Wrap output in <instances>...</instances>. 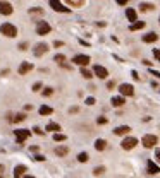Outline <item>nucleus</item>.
Wrapping results in <instances>:
<instances>
[{
  "mask_svg": "<svg viewBox=\"0 0 160 178\" xmlns=\"http://www.w3.org/2000/svg\"><path fill=\"white\" fill-rule=\"evenodd\" d=\"M0 33L4 36H7V38H16L17 36V28L14 24H10V22H4L0 26Z\"/></svg>",
  "mask_w": 160,
  "mask_h": 178,
  "instance_id": "f257e3e1",
  "label": "nucleus"
},
{
  "mask_svg": "<svg viewBox=\"0 0 160 178\" xmlns=\"http://www.w3.org/2000/svg\"><path fill=\"white\" fill-rule=\"evenodd\" d=\"M157 142H159L157 135H151V134H146V135H143V139H141V144H143L146 149L155 147V144H157Z\"/></svg>",
  "mask_w": 160,
  "mask_h": 178,
  "instance_id": "f03ea898",
  "label": "nucleus"
},
{
  "mask_svg": "<svg viewBox=\"0 0 160 178\" xmlns=\"http://www.w3.org/2000/svg\"><path fill=\"white\" fill-rule=\"evenodd\" d=\"M14 135H16V142L17 144H22L31 135V132L30 130H24V129H17V130H14Z\"/></svg>",
  "mask_w": 160,
  "mask_h": 178,
  "instance_id": "7ed1b4c3",
  "label": "nucleus"
},
{
  "mask_svg": "<svg viewBox=\"0 0 160 178\" xmlns=\"http://www.w3.org/2000/svg\"><path fill=\"white\" fill-rule=\"evenodd\" d=\"M52 31V26L47 22V21H40L38 22V26H36V33L40 34V36H45V34H48Z\"/></svg>",
  "mask_w": 160,
  "mask_h": 178,
  "instance_id": "20e7f679",
  "label": "nucleus"
},
{
  "mask_svg": "<svg viewBox=\"0 0 160 178\" xmlns=\"http://www.w3.org/2000/svg\"><path fill=\"white\" fill-rule=\"evenodd\" d=\"M93 75H97L98 79H107L109 77V70L105 69L103 65H95L93 67Z\"/></svg>",
  "mask_w": 160,
  "mask_h": 178,
  "instance_id": "39448f33",
  "label": "nucleus"
},
{
  "mask_svg": "<svg viewBox=\"0 0 160 178\" xmlns=\"http://www.w3.org/2000/svg\"><path fill=\"white\" fill-rule=\"evenodd\" d=\"M136 144H138V139H136V137H126L122 142H120L122 149H126V151H129V149L136 147Z\"/></svg>",
  "mask_w": 160,
  "mask_h": 178,
  "instance_id": "423d86ee",
  "label": "nucleus"
},
{
  "mask_svg": "<svg viewBox=\"0 0 160 178\" xmlns=\"http://www.w3.org/2000/svg\"><path fill=\"white\" fill-rule=\"evenodd\" d=\"M12 12H14V7L10 5L7 0H2V2H0V14H2V16H10Z\"/></svg>",
  "mask_w": 160,
  "mask_h": 178,
  "instance_id": "0eeeda50",
  "label": "nucleus"
},
{
  "mask_svg": "<svg viewBox=\"0 0 160 178\" xmlns=\"http://www.w3.org/2000/svg\"><path fill=\"white\" fill-rule=\"evenodd\" d=\"M72 63H76V65H79V67H86V65L90 63V57H88V55H76V57L72 58Z\"/></svg>",
  "mask_w": 160,
  "mask_h": 178,
  "instance_id": "6e6552de",
  "label": "nucleus"
},
{
  "mask_svg": "<svg viewBox=\"0 0 160 178\" xmlns=\"http://www.w3.org/2000/svg\"><path fill=\"white\" fill-rule=\"evenodd\" d=\"M119 93H120V96H133L134 94V88H133V84H120Z\"/></svg>",
  "mask_w": 160,
  "mask_h": 178,
  "instance_id": "1a4fd4ad",
  "label": "nucleus"
},
{
  "mask_svg": "<svg viewBox=\"0 0 160 178\" xmlns=\"http://www.w3.org/2000/svg\"><path fill=\"white\" fill-rule=\"evenodd\" d=\"M52 5V9L57 10V12H69V7H66V5H62L60 4V0H48Z\"/></svg>",
  "mask_w": 160,
  "mask_h": 178,
  "instance_id": "9d476101",
  "label": "nucleus"
},
{
  "mask_svg": "<svg viewBox=\"0 0 160 178\" xmlns=\"http://www.w3.org/2000/svg\"><path fill=\"white\" fill-rule=\"evenodd\" d=\"M47 51H48V45H47V43H38V45L35 46V55H36V57L45 55Z\"/></svg>",
  "mask_w": 160,
  "mask_h": 178,
  "instance_id": "9b49d317",
  "label": "nucleus"
},
{
  "mask_svg": "<svg viewBox=\"0 0 160 178\" xmlns=\"http://www.w3.org/2000/svg\"><path fill=\"white\" fill-rule=\"evenodd\" d=\"M31 69H33V63H31V62H22L19 65V74L21 75H26Z\"/></svg>",
  "mask_w": 160,
  "mask_h": 178,
  "instance_id": "f8f14e48",
  "label": "nucleus"
},
{
  "mask_svg": "<svg viewBox=\"0 0 160 178\" xmlns=\"http://www.w3.org/2000/svg\"><path fill=\"white\" fill-rule=\"evenodd\" d=\"M129 132H131L129 125H120V127H115V129H114V134H115V135H126V134H129Z\"/></svg>",
  "mask_w": 160,
  "mask_h": 178,
  "instance_id": "ddd939ff",
  "label": "nucleus"
},
{
  "mask_svg": "<svg viewBox=\"0 0 160 178\" xmlns=\"http://www.w3.org/2000/svg\"><path fill=\"white\" fill-rule=\"evenodd\" d=\"M24 173H26V166H24V164H17V166L14 168V178L24 177Z\"/></svg>",
  "mask_w": 160,
  "mask_h": 178,
  "instance_id": "4468645a",
  "label": "nucleus"
},
{
  "mask_svg": "<svg viewBox=\"0 0 160 178\" xmlns=\"http://www.w3.org/2000/svg\"><path fill=\"white\" fill-rule=\"evenodd\" d=\"M53 152L62 158V156H67V154H69V147H67V146H59V147L53 149Z\"/></svg>",
  "mask_w": 160,
  "mask_h": 178,
  "instance_id": "2eb2a0df",
  "label": "nucleus"
},
{
  "mask_svg": "<svg viewBox=\"0 0 160 178\" xmlns=\"http://www.w3.org/2000/svg\"><path fill=\"white\" fill-rule=\"evenodd\" d=\"M26 120V115L24 113H17V115H9V122H12V123H19V122H24Z\"/></svg>",
  "mask_w": 160,
  "mask_h": 178,
  "instance_id": "dca6fc26",
  "label": "nucleus"
},
{
  "mask_svg": "<svg viewBox=\"0 0 160 178\" xmlns=\"http://www.w3.org/2000/svg\"><path fill=\"white\" fill-rule=\"evenodd\" d=\"M110 103H112V106H115V108H119V106H122V105L126 103V99H124V96H114Z\"/></svg>",
  "mask_w": 160,
  "mask_h": 178,
  "instance_id": "f3484780",
  "label": "nucleus"
},
{
  "mask_svg": "<svg viewBox=\"0 0 160 178\" xmlns=\"http://www.w3.org/2000/svg\"><path fill=\"white\" fill-rule=\"evenodd\" d=\"M157 40H159V34H157V33H148V34L143 36V41H145V43H155Z\"/></svg>",
  "mask_w": 160,
  "mask_h": 178,
  "instance_id": "a211bd4d",
  "label": "nucleus"
},
{
  "mask_svg": "<svg viewBox=\"0 0 160 178\" xmlns=\"http://www.w3.org/2000/svg\"><path fill=\"white\" fill-rule=\"evenodd\" d=\"M159 171H160L159 164H157L155 161H148V173H150V175H157Z\"/></svg>",
  "mask_w": 160,
  "mask_h": 178,
  "instance_id": "6ab92c4d",
  "label": "nucleus"
},
{
  "mask_svg": "<svg viewBox=\"0 0 160 178\" xmlns=\"http://www.w3.org/2000/svg\"><path fill=\"white\" fill-rule=\"evenodd\" d=\"M126 17H128L131 22H136V21H138V14H136L134 9H128L126 10Z\"/></svg>",
  "mask_w": 160,
  "mask_h": 178,
  "instance_id": "aec40b11",
  "label": "nucleus"
},
{
  "mask_svg": "<svg viewBox=\"0 0 160 178\" xmlns=\"http://www.w3.org/2000/svg\"><path fill=\"white\" fill-rule=\"evenodd\" d=\"M53 113V108L52 106H47V105H41L40 106V115L41 117H47V115H52Z\"/></svg>",
  "mask_w": 160,
  "mask_h": 178,
  "instance_id": "412c9836",
  "label": "nucleus"
},
{
  "mask_svg": "<svg viewBox=\"0 0 160 178\" xmlns=\"http://www.w3.org/2000/svg\"><path fill=\"white\" fill-rule=\"evenodd\" d=\"M105 147H107V140H103V139H97L95 140V149L97 151H103Z\"/></svg>",
  "mask_w": 160,
  "mask_h": 178,
  "instance_id": "4be33fe9",
  "label": "nucleus"
},
{
  "mask_svg": "<svg viewBox=\"0 0 160 178\" xmlns=\"http://www.w3.org/2000/svg\"><path fill=\"white\" fill-rule=\"evenodd\" d=\"M155 9V5L153 4H146V2H143V4H140V10L141 12H150V10Z\"/></svg>",
  "mask_w": 160,
  "mask_h": 178,
  "instance_id": "5701e85b",
  "label": "nucleus"
},
{
  "mask_svg": "<svg viewBox=\"0 0 160 178\" xmlns=\"http://www.w3.org/2000/svg\"><path fill=\"white\" fill-rule=\"evenodd\" d=\"M143 28H145V22L143 21H136V22H133L129 26L131 31H138V29H143Z\"/></svg>",
  "mask_w": 160,
  "mask_h": 178,
  "instance_id": "b1692460",
  "label": "nucleus"
},
{
  "mask_svg": "<svg viewBox=\"0 0 160 178\" xmlns=\"http://www.w3.org/2000/svg\"><path fill=\"white\" fill-rule=\"evenodd\" d=\"M47 130L55 134V132H59V130H60V125H59V123H53V122H50V123L47 125Z\"/></svg>",
  "mask_w": 160,
  "mask_h": 178,
  "instance_id": "393cba45",
  "label": "nucleus"
},
{
  "mask_svg": "<svg viewBox=\"0 0 160 178\" xmlns=\"http://www.w3.org/2000/svg\"><path fill=\"white\" fill-rule=\"evenodd\" d=\"M83 4H84V0H67L69 7H81Z\"/></svg>",
  "mask_w": 160,
  "mask_h": 178,
  "instance_id": "a878e982",
  "label": "nucleus"
},
{
  "mask_svg": "<svg viewBox=\"0 0 160 178\" xmlns=\"http://www.w3.org/2000/svg\"><path fill=\"white\" fill-rule=\"evenodd\" d=\"M53 140H57V142H64V140H67V135L55 132V134H53Z\"/></svg>",
  "mask_w": 160,
  "mask_h": 178,
  "instance_id": "bb28decb",
  "label": "nucleus"
},
{
  "mask_svg": "<svg viewBox=\"0 0 160 178\" xmlns=\"http://www.w3.org/2000/svg\"><path fill=\"white\" fill-rule=\"evenodd\" d=\"M81 75H83L84 79H91V77H93V72H90V70L84 69V67H81Z\"/></svg>",
  "mask_w": 160,
  "mask_h": 178,
  "instance_id": "cd10ccee",
  "label": "nucleus"
},
{
  "mask_svg": "<svg viewBox=\"0 0 160 178\" xmlns=\"http://www.w3.org/2000/svg\"><path fill=\"white\" fill-rule=\"evenodd\" d=\"M88 159H90L88 152H79V154H78V161H79V163H86Z\"/></svg>",
  "mask_w": 160,
  "mask_h": 178,
  "instance_id": "c85d7f7f",
  "label": "nucleus"
},
{
  "mask_svg": "<svg viewBox=\"0 0 160 178\" xmlns=\"http://www.w3.org/2000/svg\"><path fill=\"white\" fill-rule=\"evenodd\" d=\"M53 62H57V63H60V65H62V63L66 62V55H62V53L55 55V57H53Z\"/></svg>",
  "mask_w": 160,
  "mask_h": 178,
  "instance_id": "c756f323",
  "label": "nucleus"
},
{
  "mask_svg": "<svg viewBox=\"0 0 160 178\" xmlns=\"http://www.w3.org/2000/svg\"><path fill=\"white\" fill-rule=\"evenodd\" d=\"M41 93H43V96H47V98H48V96H52V94H53V88H45Z\"/></svg>",
  "mask_w": 160,
  "mask_h": 178,
  "instance_id": "7c9ffc66",
  "label": "nucleus"
},
{
  "mask_svg": "<svg viewBox=\"0 0 160 178\" xmlns=\"http://www.w3.org/2000/svg\"><path fill=\"white\" fill-rule=\"evenodd\" d=\"M41 89H43V84H41V82H35V84H33V91H35V93H40Z\"/></svg>",
  "mask_w": 160,
  "mask_h": 178,
  "instance_id": "2f4dec72",
  "label": "nucleus"
},
{
  "mask_svg": "<svg viewBox=\"0 0 160 178\" xmlns=\"http://www.w3.org/2000/svg\"><path fill=\"white\" fill-rule=\"evenodd\" d=\"M107 122H109V120L105 118V117H98V118H97V123H98V125H105Z\"/></svg>",
  "mask_w": 160,
  "mask_h": 178,
  "instance_id": "473e14b6",
  "label": "nucleus"
},
{
  "mask_svg": "<svg viewBox=\"0 0 160 178\" xmlns=\"http://www.w3.org/2000/svg\"><path fill=\"white\" fill-rule=\"evenodd\" d=\"M103 171H105V168H103V166H97V168L93 169V173H95V175H102Z\"/></svg>",
  "mask_w": 160,
  "mask_h": 178,
  "instance_id": "72a5a7b5",
  "label": "nucleus"
},
{
  "mask_svg": "<svg viewBox=\"0 0 160 178\" xmlns=\"http://www.w3.org/2000/svg\"><path fill=\"white\" fill-rule=\"evenodd\" d=\"M33 132H35L36 135H43V134H45L43 130H40V127H33Z\"/></svg>",
  "mask_w": 160,
  "mask_h": 178,
  "instance_id": "f704fd0d",
  "label": "nucleus"
},
{
  "mask_svg": "<svg viewBox=\"0 0 160 178\" xmlns=\"http://www.w3.org/2000/svg\"><path fill=\"white\" fill-rule=\"evenodd\" d=\"M95 103H97V101H95V98H86V105H88V106H91V105H95Z\"/></svg>",
  "mask_w": 160,
  "mask_h": 178,
  "instance_id": "c9c22d12",
  "label": "nucleus"
},
{
  "mask_svg": "<svg viewBox=\"0 0 160 178\" xmlns=\"http://www.w3.org/2000/svg\"><path fill=\"white\" fill-rule=\"evenodd\" d=\"M153 57H155V58H157V60H159V62H160V48L153 50Z\"/></svg>",
  "mask_w": 160,
  "mask_h": 178,
  "instance_id": "e433bc0d",
  "label": "nucleus"
},
{
  "mask_svg": "<svg viewBox=\"0 0 160 178\" xmlns=\"http://www.w3.org/2000/svg\"><path fill=\"white\" fill-rule=\"evenodd\" d=\"M35 161H45V156H41V154H36V156H33Z\"/></svg>",
  "mask_w": 160,
  "mask_h": 178,
  "instance_id": "4c0bfd02",
  "label": "nucleus"
},
{
  "mask_svg": "<svg viewBox=\"0 0 160 178\" xmlns=\"http://www.w3.org/2000/svg\"><path fill=\"white\" fill-rule=\"evenodd\" d=\"M17 48L22 50V51H24V50H28V43H19V46H17Z\"/></svg>",
  "mask_w": 160,
  "mask_h": 178,
  "instance_id": "58836bf2",
  "label": "nucleus"
},
{
  "mask_svg": "<svg viewBox=\"0 0 160 178\" xmlns=\"http://www.w3.org/2000/svg\"><path fill=\"white\" fill-rule=\"evenodd\" d=\"M150 74H151V75H155V77H159V79H160V72H159V70H153V69H150Z\"/></svg>",
  "mask_w": 160,
  "mask_h": 178,
  "instance_id": "ea45409f",
  "label": "nucleus"
},
{
  "mask_svg": "<svg viewBox=\"0 0 160 178\" xmlns=\"http://www.w3.org/2000/svg\"><path fill=\"white\" fill-rule=\"evenodd\" d=\"M155 158H157V163H160V147L155 149Z\"/></svg>",
  "mask_w": 160,
  "mask_h": 178,
  "instance_id": "a19ab883",
  "label": "nucleus"
},
{
  "mask_svg": "<svg viewBox=\"0 0 160 178\" xmlns=\"http://www.w3.org/2000/svg\"><path fill=\"white\" fill-rule=\"evenodd\" d=\"M131 75H133V79L140 80V75H138V72H136V70H133V72H131Z\"/></svg>",
  "mask_w": 160,
  "mask_h": 178,
  "instance_id": "79ce46f5",
  "label": "nucleus"
},
{
  "mask_svg": "<svg viewBox=\"0 0 160 178\" xmlns=\"http://www.w3.org/2000/svg\"><path fill=\"white\" fill-rule=\"evenodd\" d=\"M30 12H31V14H43V10H41V9H31Z\"/></svg>",
  "mask_w": 160,
  "mask_h": 178,
  "instance_id": "37998d69",
  "label": "nucleus"
},
{
  "mask_svg": "<svg viewBox=\"0 0 160 178\" xmlns=\"http://www.w3.org/2000/svg\"><path fill=\"white\" fill-rule=\"evenodd\" d=\"M114 86H115V82H114V80H109V82H107V89H112Z\"/></svg>",
  "mask_w": 160,
  "mask_h": 178,
  "instance_id": "c03bdc74",
  "label": "nucleus"
},
{
  "mask_svg": "<svg viewBox=\"0 0 160 178\" xmlns=\"http://www.w3.org/2000/svg\"><path fill=\"white\" fill-rule=\"evenodd\" d=\"M115 2H117V4H119V5H126V4H128V2H129V0H115Z\"/></svg>",
  "mask_w": 160,
  "mask_h": 178,
  "instance_id": "a18cd8bd",
  "label": "nucleus"
},
{
  "mask_svg": "<svg viewBox=\"0 0 160 178\" xmlns=\"http://www.w3.org/2000/svg\"><path fill=\"white\" fill-rule=\"evenodd\" d=\"M53 46H64V43L62 41H53Z\"/></svg>",
  "mask_w": 160,
  "mask_h": 178,
  "instance_id": "49530a36",
  "label": "nucleus"
},
{
  "mask_svg": "<svg viewBox=\"0 0 160 178\" xmlns=\"http://www.w3.org/2000/svg\"><path fill=\"white\" fill-rule=\"evenodd\" d=\"M143 63H145L146 67H150V65H151V62H150V60H143Z\"/></svg>",
  "mask_w": 160,
  "mask_h": 178,
  "instance_id": "de8ad7c7",
  "label": "nucleus"
},
{
  "mask_svg": "<svg viewBox=\"0 0 160 178\" xmlns=\"http://www.w3.org/2000/svg\"><path fill=\"white\" fill-rule=\"evenodd\" d=\"M69 111H71V113H76V111H78V106H72V108H71Z\"/></svg>",
  "mask_w": 160,
  "mask_h": 178,
  "instance_id": "09e8293b",
  "label": "nucleus"
},
{
  "mask_svg": "<svg viewBox=\"0 0 160 178\" xmlns=\"http://www.w3.org/2000/svg\"><path fill=\"white\" fill-rule=\"evenodd\" d=\"M0 173H4V164H0Z\"/></svg>",
  "mask_w": 160,
  "mask_h": 178,
  "instance_id": "8fccbe9b",
  "label": "nucleus"
},
{
  "mask_svg": "<svg viewBox=\"0 0 160 178\" xmlns=\"http://www.w3.org/2000/svg\"><path fill=\"white\" fill-rule=\"evenodd\" d=\"M24 178H35V177H31V175H24Z\"/></svg>",
  "mask_w": 160,
  "mask_h": 178,
  "instance_id": "3c124183",
  "label": "nucleus"
},
{
  "mask_svg": "<svg viewBox=\"0 0 160 178\" xmlns=\"http://www.w3.org/2000/svg\"><path fill=\"white\" fill-rule=\"evenodd\" d=\"M0 178H4V177H2V173H0Z\"/></svg>",
  "mask_w": 160,
  "mask_h": 178,
  "instance_id": "603ef678",
  "label": "nucleus"
},
{
  "mask_svg": "<svg viewBox=\"0 0 160 178\" xmlns=\"http://www.w3.org/2000/svg\"><path fill=\"white\" fill-rule=\"evenodd\" d=\"M159 24H160V17H159Z\"/></svg>",
  "mask_w": 160,
  "mask_h": 178,
  "instance_id": "864d4df0",
  "label": "nucleus"
}]
</instances>
